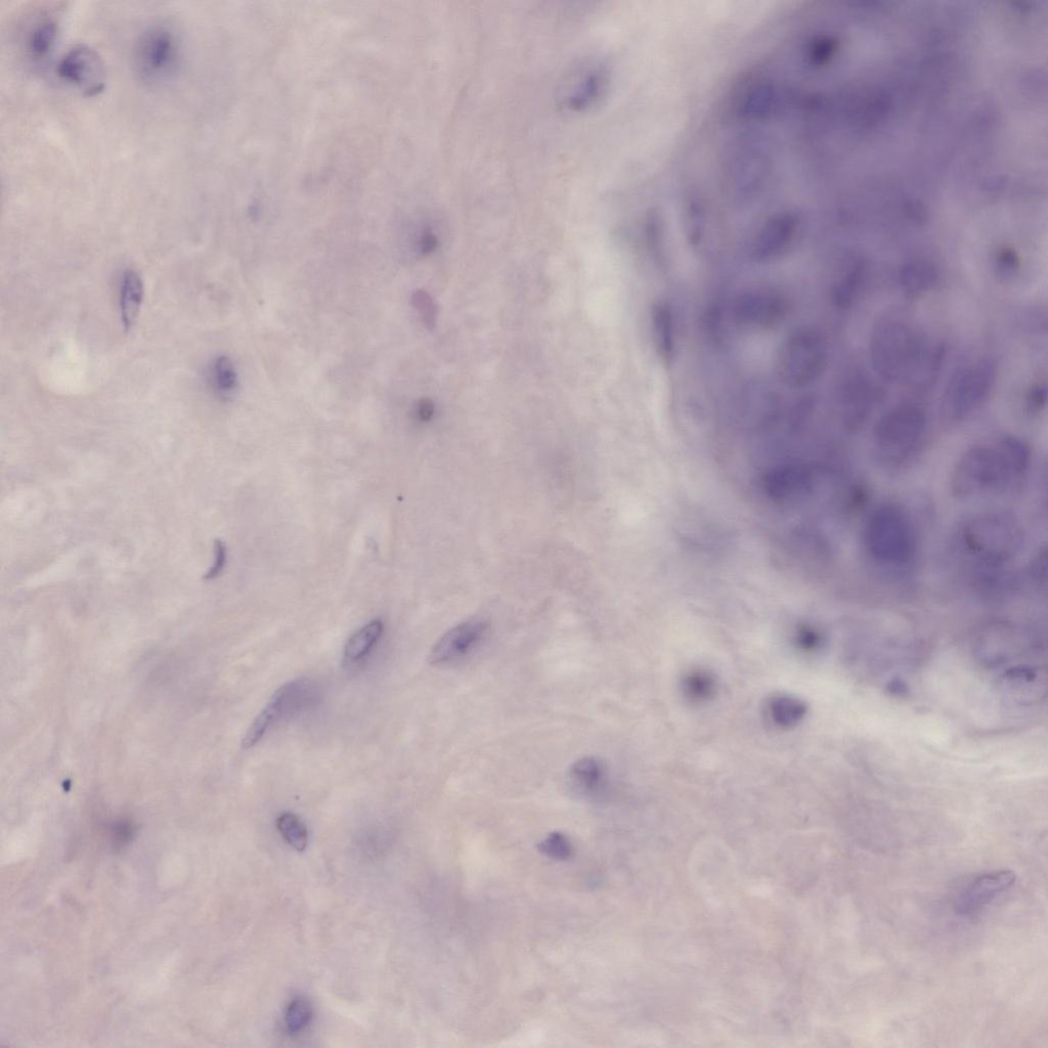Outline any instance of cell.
Returning a JSON list of instances; mask_svg holds the SVG:
<instances>
[{
    "mask_svg": "<svg viewBox=\"0 0 1048 1048\" xmlns=\"http://www.w3.org/2000/svg\"><path fill=\"white\" fill-rule=\"evenodd\" d=\"M1029 450L1020 440L1004 439L998 448L975 447L958 461L951 491L959 499L1007 491L1029 464Z\"/></svg>",
    "mask_w": 1048,
    "mask_h": 1048,
    "instance_id": "6da1fadb",
    "label": "cell"
},
{
    "mask_svg": "<svg viewBox=\"0 0 1048 1048\" xmlns=\"http://www.w3.org/2000/svg\"><path fill=\"white\" fill-rule=\"evenodd\" d=\"M873 368L888 382L909 379L929 359L924 340L910 326L887 321L873 332L870 341Z\"/></svg>",
    "mask_w": 1048,
    "mask_h": 1048,
    "instance_id": "7a4b0ae2",
    "label": "cell"
},
{
    "mask_svg": "<svg viewBox=\"0 0 1048 1048\" xmlns=\"http://www.w3.org/2000/svg\"><path fill=\"white\" fill-rule=\"evenodd\" d=\"M964 549L978 562L996 567L1019 552L1022 534L1017 523L999 513H982L969 519L960 534Z\"/></svg>",
    "mask_w": 1048,
    "mask_h": 1048,
    "instance_id": "3957f363",
    "label": "cell"
},
{
    "mask_svg": "<svg viewBox=\"0 0 1048 1048\" xmlns=\"http://www.w3.org/2000/svg\"><path fill=\"white\" fill-rule=\"evenodd\" d=\"M827 361V342L822 333L801 328L782 342L776 359L777 376L785 386L804 388L823 375Z\"/></svg>",
    "mask_w": 1048,
    "mask_h": 1048,
    "instance_id": "277c9868",
    "label": "cell"
},
{
    "mask_svg": "<svg viewBox=\"0 0 1048 1048\" xmlns=\"http://www.w3.org/2000/svg\"><path fill=\"white\" fill-rule=\"evenodd\" d=\"M182 61V39L170 25H152L140 34L134 65L143 82L158 85L171 80L179 73Z\"/></svg>",
    "mask_w": 1048,
    "mask_h": 1048,
    "instance_id": "5b68a950",
    "label": "cell"
},
{
    "mask_svg": "<svg viewBox=\"0 0 1048 1048\" xmlns=\"http://www.w3.org/2000/svg\"><path fill=\"white\" fill-rule=\"evenodd\" d=\"M865 542L873 557L894 565L908 562L915 549L911 523L905 512L894 505L872 512L866 523Z\"/></svg>",
    "mask_w": 1048,
    "mask_h": 1048,
    "instance_id": "8992f818",
    "label": "cell"
},
{
    "mask_svg": "<svg viewBox=\"0 0 1048 1048\" xmlns=\"http://www.w3.org/2000/svg\"><path fill=\"white\" fill-rule=\"evenodd\" d=\"M926 416L916 407L905 406L884 415L873 431L877 456L897 465L912 456L922 442Z\"/></svg>",
    "mask_w": 1048,
    "mask_h": 1048,
    "instance_id": "52a82bcc",
    "label": "cell"
},
{
    "mask_svg": "<svg viewBox=\"0 0 1048 1048\" xmlns=\"http://www.w3.org/2000/svg\"><path fill=\"white\" fill-rule=\"evenodd\" d=\"M996 377L992 360L981 359L957 370L948 382L943 412L951 421H960L976 411L988 398Z\"/></svg>",
    "mask_w": 1048,
    "mask_h": 1048,
    "instance_id": "ba28073f",
    "label": "cell"
},
{
    "mask_svg": "<svg viewBox=\"0 0 1048 1048\" xmlns=\"http://www.w3.org/2000/svg\"><path fill=\"white\" fill-rule=\"evenodd\" d=\"M56 74L86 98L100 96L106 89L105 63L89 46L77 45L69 49L58 61Z\"/></svg>",
    "mask_w": 1048,
    "mask_h": 1048,
    "instance_id": "9c48e42d",
    "label": "cell"
},
{
    "mask_svg": "<svg viewBox=\"0 0 1048 1048\" xmlns=\"http://www.w3.org/2000/svg\"><path fill=\"white\" fill-rule=\"evenodd\" d=\"M789 314V302L781 294L756 290L740 294L733 303L734 321L752 329L772 330Z\"/></svg>",
    "mask_w": 1048,
    "mask_h": 1048,
    "instance_id": "30bf717a",
    "label": "cell"
},
{
    "mask_svg": "<svg viewBox=\"0 0 1048 1048\" xmlns=\"http://www.w3.org/2000/svg\"><path fill=\"white\" fill-rule=\"evenodd\" d=\"M605 87L604 70L594 61L585 62L566 76L560 90V103L572 112L587 111L601 100Z\"/></svg>",
    "mask_w": 1048,
    "mask_h": 1048,
    "instance_id": "8fae6325",
    "label": "cell"
},
{
    "mask_svg": "<svg viewBox=\"0 0 1048 1048\" xmlns=\"http://www.w3.org/2000/svg\"><path fill=\"white\" fill-rule=\"evenodd\" d=\"M799 230L795 214L784 212L770 217L755 237L751 256L757 264H771L792 249Z\"/></svg>",
    "mask_w": 1048,
    "mask_h": 1048,
    "instance_id": "7c38bea8",
    "label": "cell"
},
{
    "mask_svg": "<svg viewBox=\"0 0 1048 1048\" xmlns=\"http://www.w3.org/2000/svg\"><path fill=\"white\" fill-rule=\"evenodd\" d=\"M771 173V161L756 146H746L736 152L729 167V179L735 193L752 196L763 189Z\"/></svg>",
    "mask_w": 1048,
    "mask_h": 1048,
    "instance_id": "4fadbf2b",
    "label": "cell"
},
{
    "mask_svg": "<svg viewBox=\"0 0 1048 1048\" xmlns=\"http://www.w3.org/2000/svg\"><path fill=\"white\" fill-rule=\"evenodd\" d=\"M878 400L877 388L868 376L859 371H852L841 387V408L843 421L850 430L861 427L869 417Z\"/></svg>",
    "mask_w": 1048,
    "mask_h": 1048,
    "instance_id": "5bb4252c",
    "label": "cell"
},
{
    "mask_svg": "<svg viewBox=\"0 0 1048 1048\" xmlns=\"http://www.w3.org/2000/svg\"><path fill=\"white\" fill-rule=\"evenodd\" d=\"M59 35L60 23L54 12L41 10L35 13L25 26V57L34 66L47 64L55 53Z\"/></svg>",
    "mask_w": 1048,
    "mask_h": 1048,
    "instance_id": "9a60e30c",
    "label": "cell"
},
{
    "mask_svg": "<svg viewBox=\"0 0 1048 1048\" xmlns=\"http://www.w3.org/2000/svg\"><path fill=\"white\" fill-rule=\"evenodd\" d=\"M487 625L478 620L460 624L436 643L428 657L433 666L448 665L467 657L483 641Z\"/></svg>",
    "mask_w": 1048,
    "mask_h": 1048,
    "instance_id": "2e32d148",
    "label": "cell"
},
{
    "mask_svg": "<svg viewBox=\"0 0 1048 1048\" xmlns=\"http://www.w3.org/2000/svg\"><path fill=\"white\" fill-rule=\"evenodd\" d=\"M1016 882L1010 870L985 873L969 882L955 898V909L962 914H973L992 902L1000 893L1009 890Z\"/></svg>",
    "mask_w": 1048,
    "mask_h": 1048,
    "instance_id": "e0dca14e",
    "label": "cell"
},
{
    "mask_svg": "<svg viewBox=\"0 0 1048 1048\" xmlns=\"http://www.w3.org/2000/svg\"><path fill=\"white\" fill-rule=\"evenodd\" d=\"M315 697L316 687L311 680H296L276 691L266 710L276 724L309 707L315 701Z\"/></svg>",
    "mask_w": 1048,
    "mask_h": 1048,
    "instance_id": "ac0fdd59",
    "label": "cell"
},
{
    "mask_svg": "<svg viewBox=\"0 0 1048 1048\" xmlns=\"http://www.w3.org/2000/svg\"><path fill=\"white\" fill-rule=\"evenodd\" d=\"M652 330L655 348L664 363L670 365L675 357V323L669 304L659 302L652 309Z\"/></svg>",
    "mask_w": 1048,
    "mask_h": 1048,
    "instance_id": "d6986e66",
    "label": "cell"
},
{
    "mask_svg": "<svg viewBox=\"0 0 1048 1048\" xmlns=\"http://www.w3.org/2000/svg\"><path fill=\"white\" fill-rule=\"evenodd\" d=\"M145 288L141 276L134 270L124 273L120 288V313L126 331L133 329L141 312Z\"/></svg>",
    "mask_w": 1048,
    "mask_h": 1048,
    "instance_id": "ffe728a7",
    "label": "cell"
},
{
    "mask_svg": "<svg viewBox=\"0 0 1048 1048\" xmlns=\"http://www.w3.org/2000/svg\"><path fill=\"white\" fill-rule=\"evenodd\" d=\"M938 280V274L931 262L914 259L906 262L899 271V283L910 297H916L931 290Z\"/></svg>",
    "mask_w": 1048,
    "mask_h": 1048,
    "instance_id": "44dd1931",
    "label": "cell"
},
{
    "mask_svg": "<svg viewBox=\"0 0 1048 1048\" xmlns=\"http://www.w3.org/2000/svg\"><path fill=\"white\" fill-rule=\"evenodd\" d=\"M605 768L600 760L585 757L576 761L569 772L573 789L580 795H597L605 781Z\"/></svg>",
    "mask_w": 1048,
    "mask_h": 1048,
    "instance_id": "7402d4cb",
    "label": "cell"
},
{
    "mask_svg": "<svg viewBox=\"0 0 1048 1048\" xmlns=\"http://www.w3.org/2000/svg\"><path fill=\"white\" fill-rule=\"evenodd\" d=\"M777 101L775 87L762 82L751 87L739 105V112L749 119L767 118L776 108Z\"/></svg>",
    "mask_w": 1048,
    "mask_h": 1048,
    "instance_id": "603a6c76",
    "label": "cell"
},
{
    "mask_svg": "<svg viewBox=\"0 0 1048 1048\" xmlns=\"http://www.w3.org/2000/svg\"><path fill=\"white\" fill-rule=\"evenodd\" d=\"M865 276L866 266L862 260H857L833 286L832 298L836 307H851L864 284Z\"/></svg>",
    "mask_w": 1048,
    "mask_h": 1048,
    "instance_id": "cb8c5ba5",
    "label": "cell"
},
{
    "mask_svg": "<svg viewBox=\"0 0 1048 1048\" xmlns=\"http://www.w3.org/2000/svg\"><path fill=\"white\" fill-rule=\"evenodd\" d=\"M383 629V623L375 620L356 632L345 645V661L356 663L364 659L380 639Z\"/></svg>",
    "mask_w": 1048,
    "mask_h": 1048,
    "instance_id": "d4e9b609",
    "label": "cell"
},
{
    "mask_svg": "<svg viewBox=\"0 0 1048 1048\" xmlns=\"http://www.w3.org/2000/svg\"><path fill=\"white\" fill-rule=\"evenodd\" d=\"M213 388L223 398H230L238 388V373L228 357H218L210 371Z\"/></svg>",
    "mask_w": 1048,
    "mask_h": 1048,
    "instance_id": "484cf974",
    "label": "cell"
},
{
    "mask_svg": "<svg viewBox=\"0 0 1048 1048\" xmlns=\"http://www.w3.org/2000/svg\"><path fill=\"white\" fill-rule=\"evenodd\" d=\"M277 827L282 837L295 850L301 852L307 848L308 828L297 815L290 812L281 814L277 819Z\"/></svg>",
    "mask_w": 1048,
    "mask_h": 1048,
    "instance_id": "4316f807",
    "label": "cell"
},
{
    "mask_svg": "<svg viewBox=\"0 0 1048 1048\" xmlns=\"http://www.w3.org/2000/svg\"><path fill=\"white\" fill-rule=\"evenodd\" d=\"M770 713L773 721L781 726H792L800 721L805 715L806 709L792 698H775L770 705Z\"/></svg>",
    "mask_w": 1048,
    "mask_h": 1048,
    "instance_id": "83f0119b",
    "label": "cell"
},
{
    "mask_svg": "<svg viewBox=\"0 0 1048 1048\" xmlns=\"http://www.w3.org/2000/svg\"><path fill=\"white\" fill-rule=\"evenodd\" d=\"M313 1018V1006L307 998H296L291 1003L286 1013V1027L291 1034H296L307 1028Z\"/></svg>",
    "mask_w": 1048,
    "mask_h": 1048,
    "instance_id": "f1b7e54d",
    "label": "cell"
},
{
    "mask_svg": "<svg viewBox=\"0 0 1048 1048\" xmlns=\"http://www.w3.org/2000/svg\"><path fill=\"white\" fill-rule=\"evenodd\" d=\"M714 688L713 679L708 674H692L686 681L687 693L695 700H705V698L710 696Z\"/></svg>",
    "mask_w": 1048,
    "mask_h": 1048,
    "instance_id": "f546056e",
    "label": "cell"
},
{
    "mask_svg": "<svg viewBox=\"0 0 1048 1048\" xmlns=\"http://www.w3.org/2000/svg\"><path fill=\"white\" fill-rule=\"evenodd\" d=\"M412 300L415 309L423 318L424 323L429 328H432L435 325L436 319V308L432 298L427 292L418 290L413 294Z\"/></svg>",
    "mask_w": 1048,
    "mask_h": 1048,
    "instance_id": "4dcf8cb0",
    "label": "cell"
},
{
    "mask_svg": "<svg viewBox=\"0 0 1048 1048\" xmlns=\"http://www.w3.org/2000/svg\"><path fill=\"white\" fill-rule=\"evenodd\" d=\"M996 267L1004 276L1014 274L1020 267V258L1014 249L1004 247L996 254Z\"/></svg>",
    "mask_w": 1048,
    "mask_h": 1048,
    "instance_id": "1f68e13d",
    "label": "cell"
},
{
    "mask_svg": "<svg viewBox=\"0 0 1048 1048\" xmlns=\"http://www.w3.org/2000/svg\"><path fill=\"white\" fill-rule=\"evenodd\" d=\"M1047 388L1043 384L1032 386L1027 395V408L1031 413H1039L1046 405Z\"/></svg>",
    "mask_w": 1048,
    "mask_h": 1048,
    "instance_id": "d6a6232c",
    "label": "cell"
},
{
    "mask_svg": "<svg viewBox=\"0 0 1048 1048\" xmlns=\"http://www.w3.org/2000/svg\"><path fill=\"white\" fill-rule=\"evenodd\" d=\"M227 561V548L221 540L215 542V562L206 576L207 580L215 579L224 570Z\"/></svg>",
    "mask_w": 1048,
    "mask_h": 1048,
    "instance_id": "836d02e7",
    "label": "cell"
},
{
    "mask_svg": "<svg viewBox=\"0 0 1048 1048\" xmlns=\"http://www.w3.org/2000/svg\"><path fill=\"white\" fill-rule=\"evenodd\" d=\"M417 413H418V416H419V418L421 420H423V421L429 420L432 417L433 413H434L433 404L429 400L421 401L419 406H418Z\"/></svg>",
    "mask_w": 1048,
    "mask_h": 1048,
    "instance_id": "e575fe53",
    "label": "cell"
},
{
    "mask_svg": "<svg viewBox=\"0 0 1048 1048\" xmlns=\"http://www.w3.org/2000/svg\"><path fill=\"white\" fill-rule=\"evenodd\" d=\"M436 239L433 235L426 234L420 240V250L423 254L427 255L436 248Z\"/></svg>",
    "mask_w": 1048,
    "mask_h": 1048,
    "instance_id": "d590c367",
    "label": "cell"
}]
</instances>
